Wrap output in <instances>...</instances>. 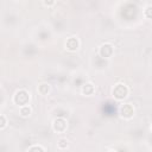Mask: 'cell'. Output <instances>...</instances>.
<instances>
[{
	"mask_svg": "<svg viewBox=\"0 0 152 152\" xmlns=\"http://www.w3.org/2000/svg\"><path fill=\"white\" fill-rule=\"evenodd\" d=\"M28 100H30V96H28L27 91H25V90H19V91H17V94H15V96H14L15 103H18V104H20V106H25Z\"/></svg>",
	"mask_w": 152,
	"mask_h": 152,
	"instance_id": "1",
	"label": "cell"
},
{
	"mask_svg": "<svg viewBox=\"0 0 152 152\" xmlns=\"http://www.w3.org/2000/svg\"><path fill=\"white\" fill-rule=\"evenodd\" d=\"M127 88H126V86L125 84H116L115 86V88L113 89V94H114V96L116 97V99H124L126 95H127Z\"/></svg>",
	"mask_w": 152,
	"mask_h": 152,
	"instance_id": "2",
	"label": "cell"
},
{
	"mask_svg": "<svg viewBox=\"0 0 152 152\" xmlns=\"http://www.w3.org/2000/svg\"><path fill=\"white\" fill-rule=\"evenodd\" d=\"M100 53H101V56H103V57H109V56L113 53V46L109 45V44L102 45L101 49H100Z\"/></svg>",
	"mask_w": 152,
	"mask_h": 152,
	"instance_id": "3",
	"label": "cell"
},
{
	"mask_svg": "<svg viewBox=\"0 0 152 152\" xmlns=\"http://www.w3.org/2000/svg\"><path fill=\"white\" fill-rule=\"evenodd\" d=\"M120 112H121V115L122 116H125V118H129V116H132V114H133V107L131 106V104H124L122 107H121V109H120Z\"/></svg>",
	"mask_w": 152,
	"mask_h": 152,
	"instance_id": "4",
	"label": "cell"
},
{
	"mask_svg": "<svg viewBox=\"0 0 152 152\" xmlns=\"http://www.w3.org/2000/svg\"><path fill=\"white\" fill-rule=\"evenodd\" d=\"M66 46H68L69 50H75V49H77V46H78L77 39H75L74 37H72V38H69L68 42H66Z\"/></svg>",
	"mask_w": 152,
	"mask_h": 152,
	"instance_id": "5",
	"label": "cell"
},
{
	"mask_svg": "<svg viewBox=\"0 0 152 152\" xmlns=\"http://www.w3.org/2000/svg\"><path fill=\"white\" fill-rule=\"evenodd\" d=\"M30 113H31V108H30L28 106H23V107H21L20 114H21L23 116H27V115H30Z\"/></svg>",
	"mask_w": 152,
	"mask_h": 152,
	"instance_id": "6",
	"label": "cell"
},
{
	"mask_svg": "<svg viewBox=\"0 0 152 152\" xmlns=\"http://www.w3.org/2000/svg\"><path fill=\"white\" fill-rule=\"evenodd\" d=\"M93 84H90V83H87V84H84V87H83V89H82V91L84 93V94H90L91 91H93Z\"/></svg>",
	"mask_w": 152,
	"mask_h": 152,
	"instance_id": "7",
	"label": "cell"
},
{
	"mask_svg": "<svg viewBox=\"0 0 152 152\" xmlns=\"http://www.w3.org/2000/svg\"><path fill=\"white\" fill-rule=\"evenodd\" d=\"M6 125V119L4 115H0V128H2Z\"/></svg>",
	"mask_w": 152,
	"mask_h": 152,
	"instance_id": "8",
	"label": "cell"
},
{
	"mask_svg": "<svg viewBox=\"0 0 152 152\" xmlns=\"http://www.w3.org/2000/svg\"><path fill=\"white\" fill-rule=\"evenodd\" d=\"M66 145H68V141H66L65 139H61V140H59V144H58L59 147H65Z\"/></svg>",
	"mask_w": 152,
	"mask_h": 152,
	"instance_id": "9",
	"label": "cell"
}]
</instances>
